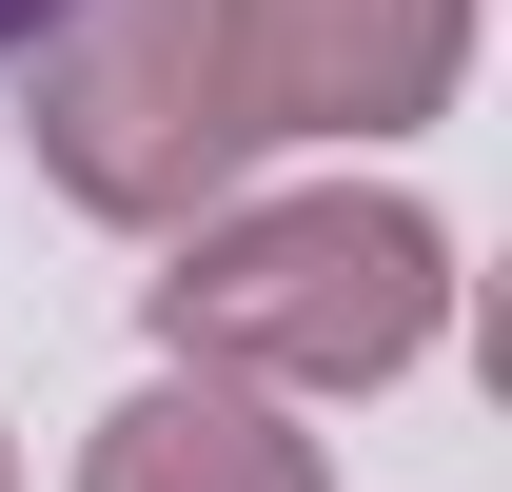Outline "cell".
<instances>
[{
    "instance_id": "6da1fadb",
    "label": "cell",
    "mask_w": 512,
    "mask_h": 492,
    "mask_svg": "<svg viewBox=\"0 0 512 492\" xmlns=\"http://www.w3.org/2000/svg\"><path fill=\"white\" fill-rule=\"evenodd\" d=\"M453 335V237L375 178H316V197H237L197 217L178 276H158V355L217 374V394H375Z\"/></svg>"
},
{
    "instance_id": "7a4b0ae2",
    "label": "cell",
    "mask_w": 512,
    "mask_h": 492,
    "mask_svg": "<svg viewBox=\"0 0 512 492\" xmlns=\"http://www.w3.org/2000/svg\"><path fill=\"white\" fill-rule=\"evenodd\" d=\"M20 138L79 217L119 237H197L237 217L256 178V79H237V20L217 0H79L60 40L20 60Z\"/></svg>"
},
{
    "instance_id": "3957f363",
    "label": "cell",
    "mask_w": 512,
    "mask_h": 492,
    "mask_svg": "<svg viewBox=\"0 0 512 492\" xmlns=\"http://www.w3.org/2000/svg\"><path fill=\"white\" fill-rule=\"evenodd\" d=\"M256 138H414L473 79V0H217Z\"/></svg>"
},
{
    "instance_id": "277c9868",
    "label": "cell",
    "mask_w": 512,
    "mask_h": 492,
    "mask_svg": "<svg viewBox=\"0 0 512 492\" xmlns=\"http://www.w3.org/2000/svg\"><path fill=\"white\" fill-rule=\"evenodd\" d=\"M79 492H335V453L276 394H217V374H158V394H119L99 414V453H79Z\"/></svg>"
},
{
    "instance_id": "5b68a950",
    "label": "cell",
    "mask_w": 512,
    "mask_h": 492,
    "mask_svg": "<svg viewBox=\"0 0 512 492\" xmlns=\"http://www.w3.org/2000/svg\"><path fill=\"white\" fill-rule=\"evenodd\" d=\"M60 20H79V0H0V60H40V40H60Z\"/></svg>"
},
{
    "instance_id": "8992f818",
    "label": "cell",
    "mask_w": 512,
    "mask_h": 492,
    "mask_svg": "<svg viewBox=\"0 0 512 492\" xmlns=\"http://www.w3.org/2000/svg\"><path fill=\"white\" fill-rule=\"evenodd\" d=\"M0 492H20V453H0Z\"/></svg>"
}]
</instances>
